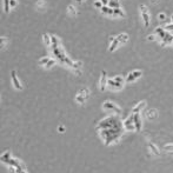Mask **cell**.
<instances>
[{
  "instance_id": "obj_12",
  "label": "cell",
  "mask_w": 173,
  "mask_h": 173,
  "mask_svg": "<svg viewBox=\"0 0 173 173\" xmlns=\"http://www.w3.org/2000/svg\"><path fill=\"white\" fill-rule=\"evenodd\" d=\"M147 105V103L145 101V100H142V101H140V103H138L133 108H132V114H135V113H140L141 112V110H144L145 108V106Z\"/></svg>"
},
{
  "instance_id": "obj_15",
  "label": "cell",
  "mask_w": 173,
  "mask_h": 173,
  "mask_svg": "<svg viewBox=\"0 0 173 173\" xmlns=\"http://www.w3.org/2000/svg\"><path fill=\"white\" fill-rule=\"evenodd\" d=\"M11 152L10 151H6V152H4L3 154H1V157H0V159H1V163H4V164H8V161L11 160Z\"/></svg>"
},
{
  "instance_id": "obj_2",
  "label": "cell",
  "mask_w": 173,
  "mask_h": 173,
  "mask_svg": "<svg viewBox=\"0 0 173 173\" xmlns=\"http://www.w3.org/2000/svg\"><path fill=\"white\" fill-rule=\"evenodd\" d=\"M53 54L55 55V58L57 59H59L63 64H65V65H67V66H70V67H73V64H74V61H72L70 58L65 54V52H64V50L59 46V47H57V48H53Z\"/></svg>"
},
{
  "instance_id": "obj_38",
  "label": "cell",
  "mask_w": 173,
  "mask_h": 173,
  "mask_svg": "<svg viewBox=\"0 0 173 173\" xmlns=\"http://www.w3.org/2000/svg\"><path fill=\"white\" fill-rule=\"evenodd\" d=\"M100 1L103 3V5H104V6H108V3H110L108 0H100Z\"/></svg>"
},
{
  "instance_id": "obj_19",
  "label": "cell",
  "mask_w": 173,
  "mask_h": 173,
  "mask_svg": "<svg viewBox=\"0 0 173 173\" xmlns=\"http://www.w3.org/2000/svg\"><path fill=\"white\" fill-rule=\"evenodd\" d=\"M100 11H101L104 14H107V15H113V8H111L110 6H103Z\"/></svg>"
},
{
  "instance_id": "obj_36",
  "label": "cell",
  "mask_w": 173,
  "mask_h": 173,
  "mask_svg": "<svg viewBox=\"0 0 173 173\" xmlns=\"http://www.w3.org/2000/svg\"><path fill=\"white\" fill-rule=\"evenodd\" d=\"M10 4H11V7H15V5H17V0H10Z\"/></svg>"
},
{
  "instance_id": "obj_23",
  "label": "cell",
  "mask_w": 173,
  "mask_h": 173,
  "mask_svg": "<svg viewBox=\"0 0 173 173\" xmlns=\"http://www.w3.org/2000/svg\"><path fill=\"white\" fill-rule=\"evenodd\" d=\"M113 15L114 17H121V18H124L125 17V13H124V11L121 8H114L113 10Z\"/></svg>"
},
{
  "instance_id": "obj_17",
  "label": "cell",
  "mask_w": 173,
  "mask_h": 173,
  "mask_svg": "<svg viewBox=\"0 0 173 173\" xmlns=\"http://www.w3.org/2000/svg\"><path fill=\"white\" fill-rule=\"evenodd\" d=\"M51 43H52L53 48H57V47L60 46V40L58 39V37H55V36H51Z\"/></svg>"
},
{
  "instance_id": "obj_21",
  "label": "cell",
  "mask_w": 173,
  "mask_h": 173,
  "mask_svg": "<svg viewBox=\"0 0 173 173\" xmlns=\"http://www.w3.org/2000/svg\"><path fill=\"white\" fill-rule=\"evenodd\" d=\"M119 44H120V41L115 38L113 41H112V44H111V46H110V52H113V51H115V48H117L118 46H119Z\"/></svg>"
},
{
  "instance_id": "obj_30",
  "label": "cell",
  "mask_w": 173,
  "mask_h": 173,
  "mask_svg": "<svg viewBox=\"0 0 173 173\" xmlns=\"http://www.w3.org/2000/svg\"><path fill=\"white\" fill-rule=\"evenodd\" d=\"M54 65H55V60H54V59H50V61L47 63V65H46L45 67H46V68H51V67L54 66Z\"/></svg>"
},
{
  "instance_id": "obj_43",
  "label": "cell",
  "mask_w": 173,
  "mask_h": 173,
  "mask_svg": "<svg viewBox=\"0 0 173 173\" xmlns=\"http://www.w3.org/2000/svg\"><path fill=\"white\" fill-rule=\"evenodd\" d=\"M21 173H27V172H26V170H25V171H22V172H21Z\"/></svg>"
},
{
  "instance_id": "obj_37",
  "label": "cell",
  "mask_w": 173,
  "mask_h": 173,
  "mask_svg": "<svg viewBox=\"0 0 173 173\" xmlns=\"http://www.w3.org/2000/svg\"><path fill=\"white\" fill-rule=\"evenodd\" d=\"M158 18H159V19H160V20H164V19H165V18H166V14H165V13H160V14H159V17H158Z\"/></svg>"
},
{
  "instance_id": "obj_31",
  "label": "cell",
  "mask_w": 173,
  "mask_h": 173,
  "mask_svg": "<svg viewBox=\"0 0 173 173\" xmlns=\"http://www.w3.org/2000/svg\"><path fill=\"white\" fill-rule=\"evenodd\" d=\"M43 7H45V1H43V0H39V1L37 3V8L38 10H41Z\"/></svg>"
},
{
  "instance_id": "obj_20",
  "label": "cell",
  "mask_w": 173,
  "mask_h": 173,
  "mask_svg": "<svg viewBox=\"0 0 173 173\" xmlns=\"http://www.w3.org/2000/svg\"><path fill=\"white\" fill-rule=\"evenodd\" d=\"M108 6L111 7V8H120V4H119V1L118 0H110V3H108Z\"/></svg>"
},
{
  "instance_id": "obj_40",
  "label": "cell",
  "mask_w": 173,
  "mask_h": 173,
  "mask_svg": "<svg viewBox=\"0 0 173 173\" xmlns=\"http://www.w3.org/2000/svg\"><path fill=\"white\" fill-rule=\"evenodd\" d=\"M59 131H60V132H64V131H65V127H64V126H60V127H59Z\"/></svg>"
},
{
  "instance_id": "obj_25",
  "label": "cell",
  "mask_w": 173,
  "mask_h": 173,
  "mask_svg": "<svg viewBox=\"0 0 173 173\" xmlns=\"http://www.w3.org/2000/svg\"><path fill=\"white\" fill-rule=\"evenodd\" d=\"M67 11H68V13H70L71 15H77V10H75V7H74L73 5H70V6L67 7Z\"/></svg>"
},
{
  "instance_id": "obj_39",
  "label": "cell",
  "mask_w": 173,
  "mask_h": 173,
  "mask_svg": "<svg viewBox=\"0 0 173 173\" xmlns=\"http://www.w3.org/2000/svg\"><path fill=\"white\" fill-rule=\"evenodd\" d=\"M147 39H149V40H153V39H154V36H149Z\"/></svg>"
},
{
  "instance_id": "obj_18",
  "label": "cell",
  "mask_w": 173,
  "mask_h": 173,
  "mask_svg": "<svg viewBox=\"0 0 173 173\" xmlns=\"http://www.w3.org/2000/svg\"><path fill=\"white\" fill-rule=\"evenodd\" d=\"M147 147H149V150L151 151V153H153V154H156V156H159V154H160V153H159L158 147H157V146H154L152 142H150V144H149Z\"/></svg>"
},
{
  "instance_id": "obj_22",
  "label": "cell",
  "mask_w": 173,
  "mask_h": 173,
  "mask_svg": "<svg viewBox=\"0 0 173 173\" xmlns=\"http://www.w3.org/2000/svg\"><path fill=\"white\" fill-rule=\"evenodd\" d=\"M117 39H118L121 44H125V43L128 40V36H127L126 33H120V34L117 37Z\"/></svg>"
},
{
  "instance_id": "obj_41",
  "label": "cell",
  "mask_w": 173,
  "mask_h": 173,
  "mask_svg": "<svg viewBox=\"0 0 173 173\" xmlns=\"http://www.w3.org/2000/svg\"><path fill=\"white\" fill-rule=\"evenodd\" d=\"M171 22H172V24H173V14H172V15H171Z\"/></svg>"
},
{
  "instance_id": "obj_1",
  "label": "cell",
  "mask_w": 173,
  "mask_h": 173,
  "mask_svg": "<svg viewBox=\"0 0 173 173\" xmlns=\"http://www.w3.org/2000/svg\"><path fill=\"white\" fill-rule=\"evenodd\" d=\"M120 134H121V131H120L119 126L107 128V130H101V132H100V137H101V139L104 140V142L106 144V145H110V144H112V142L118 141Z\"/></svg>"
},
{
  "instance_id": "obj_14",
  "label": "cell",
  "mask_w": 173,
  "mask_h": 173,
  "mask_svg": "<svg viewBox=\"0 0 173 173\" xmlns=\"http://www.w3.org/2000/svg\"><path fill=\"white\" fill-rule=\"evenodd\" d=\"M157 117H158V111L154 110V108L149 110V111L146 112V118L150 119V120H153V119H156Z\"/></svg>"
},
{
  "instance_id": "obj_9",
  "label": "cell",
  "mask_w": 173,
  "mask_h": 173,
  "mask_svg": "<svg viewBox=\"0 0 173 173\" xmlns=\"http://www.w3.org/2000/svg\"><path fill=\"white\" fill-rule=\"evenodd\" d=\"M124 127L126 131H135V126H134V120H133V114H131L130 117L124 121Z\"/></svg>"
},
{
  "instance_id": "obj_13",
  "label": "cell",
  "mask_w": 173,
  "mask_h": 173,
  "mask_svg": "<svg viewBox=\"0 0 173 173\" xmlns=\"http://www.w3.org/2000/svg\"><path fill=\"white\" fill-rule=\"evenodd\" d=\"M107 75H106V72L105 71H103V73H101V78H100V82H99V89H100V91H105V89H106V85H107Z\"/></svg>"
},
{
  "instance_id": "obj_24",
  "label": "cell",
  "mask_w": 173,
  "mask_h": 173,
  "mask_svg": "<svg viewBox=\"0 0 173 173\" xmlns=\"http://www.w3.org/2000/svg\"><path fill=\"white\" fill-rule=\"evenodd\" d=\"M43 39H44V43H45L47 46L52 45V43H51V36H48L47 33H45V34L43 36Z\"/></svg>"
},
{
  "instance_id": "obj_35",
  "label": "cell",
  "mask_w": 173,
  "mask_h": 173,
  "mask_svg": "<svg viewBox=\"0 0 173 173\" xmlns=\"http://www.w3.org/2000/svg\"><path fill=\"white\" fill-rule=\"evenodd\" d=\"M166 30L173 32V24H171V25H166Z\"/></svg>"
},
{
  "instance_id": "obj_6",
  "label": "cell",
  "mask_w": 173,
  "mask_h": 173,
  "mask_svg": "<svg viewBox=\"0 0 173 173\" xmlns=\"http://www.w3.org/2000/svg\"><path fill=\"white\" fill-rule=\"evenodd\" d=\"M103 107H104V110L110 111V112H114V113H119L120 112V107L117 106L115 104H113V103H111V101H105L103 104Z\"/></svg>"
},
{
  "instance_id": "obj_42",
  "label": "cell",
  "mask_w": 173,
  "mask_h": 173,
  "mask_svg": "<svg viewBox=\"0 0 173 173\" xmlns=\"http://www.w3.org/2000/svg\"><path fill=\"white\" fill-rule=\"evenodd\" d=\"M75 1H78V3H81V0H75Z\"/></svg>"
},
{
  "instance_id": "obj_3",
  "label": "cell",
  "mask_w": 173,
  "mask_h": 173,
  "mask_svg": "<svg viewBox=\"0 0 173 173\" xmlns=\"http://www.w3.org/2000/svg\"><path fill=\"white\" fill-rule=\"evenodd\" d=\"M118 126V119L114 115H110V117L103 119L99 123V128L100 130H107V128H112V127H117Z\"/></svg>"
},
{
  "instance_id": "obj_11",
  "label": "cell",
  "mask_w": 173,
  "mask_h": 173,
  "mask_svg": "<svg viewBox=\"0 0 173 173\" xmlns=\"http://www.w3.org/2000/svg\"><path fill=\"white\" fill-rule=\"evenodd\" d=\"M11 78H12V82H13V86H14V87H15L17 90H22L21 82H20V80L18 79L15 71H12V72H11Z\"/></svg>"
},
{
  "instance_id": "obj_26",
  "label": "cell",
  "mask_w": 173,
  "mask_h": 173,
  "mask_svg": "<svg viewBox=\"0 0 173 173\" xmlns=\"http://www.w3.org/2000/svg\"><path fill=\"white\" fill-rule=\"evenodd\" d=\"M164 150L166 151V152H173V144L172 142H170V144H166V145L164 146Z\"/></svg>"
},
{
  "instance_id": "obj_34",
  "label": "cell",
  "mask_w": 173,
  "mask_h": 173,
  "mask_svg": "<svg viewBox=\"0 0 173 173\" xmlns=\"http://www.w3.org/2000/svg\"><path fill=\"white\" fill-rule=\"evenodd\" d=\"M0 40H1V48H4L5 47V43H7V39L5 37H1V39H0Z\"/></svg>"
},
{
  "instance_id": "obj_10",
  "label": "cell",
  "mask_w": 173,
  "mask_h": 173,
  "mask_svg": "<svg viewBox=\"0 0 173 173\" xmlns=\"http://www.w3.org/2000/svg\"><path fill=\"white\" fill-rule=\"evenodd\" d=\"M132 114V113H131ZM133 120H134V126H135V131H141L142 127V121H141V117H140V113H135L133 114Z\"/></svg>"
},
{
  "instance_id": "obj_28",
  "label": "cell",
  "mask_w": 173,
  "mask_h": 173,
  "mask_svg": "<svg viewBox=\"0 0 173 173\" xmlns=\"http://www.w3.org/2000/svg\"><path fill=\"white\" fill-rule=\"evenodd\" d=\"M82 67V63L81 61H74V64H73V70H75V71H79L80 68Z\"/></svg>"
},
{
  "instance_id": "obj_4",
  "label": "cell",
  "mask_w": 173,
  "mask_h": 173,
  "mask_svg": "<svg viewBox=\"0 0 173 173\" xmlns=\"http://www.w3.org/2000/svg\"><path fill=\"white\" fill-rule=\"evenodd\" d=\"M90 94H91L90 90H89L87 87H85V89H82V90L77 94V97H75V101H77L78 104H84L86 100L89 99Z\"/></svg>"
},
{
  "instance_id": "obj_8",
  "label": "cell",
  "mask_w": 173,
  "mask_h": 173,
  "mask_svg": "<svg viewBox=\"0 0 173 173\" xmlns=\"http://www.w3.org/2000/svg\"><path fill=\"white\" fill-rule=\"evenodd\" d=\"M107 85L110 86L111 89H113V90H121L123 86H124V82L123 81H117L114 78H112V79L107 80Z\"/></svg>"
},
{
  "instance_id": "obj_5",
  "label": "cell",
  "mask_w": 173,
  "mask_h": 173,
  "mask_svg": "<svg viewBox=\"0 0 173 173\" xmlns=\"http://www.w3.org/2000/svg\"><path fill=\"white\" fill-rule=\"evenodd\" d=\"M139 8H140V11H141V18H142V21H144V25H145L146 27L150 25V14H149V8L144 5V4H141L140 6H139Z\"/></svg>"
},
{
  "instance_id": "obj_16",
  "label": "cell",
  "mask_w": 173,
  "mask_h": 173,
  "mask_svg": "<svg viewBox=\"0 0 173 173\" xmlns=\"http://www.w3.org/2000/svg\"><path fill=\"white\" fill-rule=\"evenodd\" d=\"M154 31H156L154 33H156V34H157L160 39H164V38L166 37V34H167V32H166V31H164V28H163V27H157Z\"/></svg>"
},
{
  "instance_id": "obj_33",
  "label": "cell",
  "mask_w": 173,
  "mask_h": 173,
  "mask_svg": "<svg viewBox=\"0 0 173 173\" xmlns=\"http://www.w3.org/2000/svg\"><path fill=\"white\" fill-rule=\"evenodd\" d=\"M8 171H10V173H17V167L10 165V166H8Z\"/></svg>"
},
{
  "instance_id": "obj_29",
  "label": "cell",
  "mask_w": 173,
  "mask_h": 173,
  "mask_svg": "<svg viewBox=\"0 0 173 173\" xmlns=\"http://www.w3.org/2000/svg\"><path fill=\"white\" fill-rule=\"evenodd\" d=\"M48 61H50V58H47V57L46 58H41V59L39 60V65L40 66H46Z\"/></svg>"
},
{
  "instance_id": "obj_32",
  "label": "cell",
  "mask_w": 173,
  "mask_h": 173,
  "mask_svg": "<svg viewBox=\"0 0 173 173\" xmlns=\"http://www.w3.org/2000/svg\"><path fill=\"white\" fill-rule=\"evenodd\" d=\"M104 5H103V3L100 1V0H98V1H94V7L96 8H99V10H101V7H103Z\"/></svg>"
},
{
  "instance_id": "obj_7",
  "label": "cell",
  "mask_w": 173,
  "mask_h": 173,
  "mask_svg": "<svg viewBox=\"0 0 173 173\" xmlns=\"http://www.w3.org/2000/svg\"><path fill=\"white\" fill-rule=\"evenodd\" d=\"M141 74H142V72H141L140 70L132 71V72H131V73H128V75L126 77L125 81H126V82H133V81H135L138 78H140V77H141Z\"/></svg>"
},
{
  "instance_id": "obj_44",
  "label": "cell",
  "mask_w": 173,
  "mask_h": 173,
  "mask_svg": "<svg viewBox=\"0 0 173 173\" xmlns=\"http://www.w3.org/2000/svg\"><path fill=\"white\" fill-rule=\"evenodd\" d=\"M172 44H173V39H172Z\"/></svg>"
},
{
  "instance_id": "obj_27",
  "label": "cell",
  "mask_w": 173,
  "mask_h": 173,
  "mask_svg": "<svg viewBox=\"0 0 173 173\" xmlns=\"http://www.w3.org/2000/svg\"><path fill=\"white\" fill-rule=\"evenodd\" d=\"M10 7H11L10 0H4V11H5L6 13H8V11H10Z\"/></svg>"
}]
</instances>
